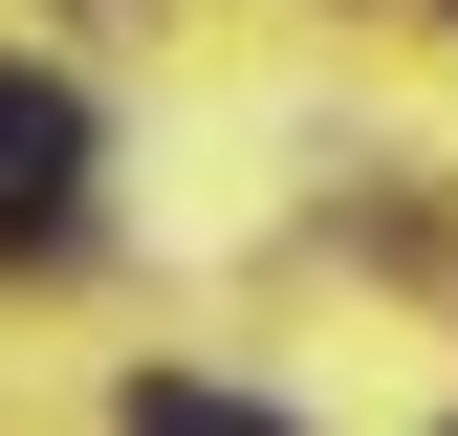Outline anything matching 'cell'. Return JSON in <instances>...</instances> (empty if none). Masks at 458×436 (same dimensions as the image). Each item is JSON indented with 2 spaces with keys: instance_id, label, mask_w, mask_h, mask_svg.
Instances as JSON below:
<instances>
[{
  "instance_id": "1",
  "label": "cell",
  "mask_w": 458,
  "mask_h": 436,
  "mask_svg": "<svg viewBox=\"0 0 458 436\" xmlns=\"http://www.w3.org/2000/svg\"><path fill=\"white\" fill-rule=\"evenodd\" d=\"M66 218H88V88L0 66V262H44Z\"/></svg>"
},
{
  "instance_id": "2",
  "label": "cell",
  "mask_w": 458,
  "mask_h": 436,
  "mask_svg": "<svg viewBox=\"0 0 458 436\" xmlns=\"http://www.w3.org/2000/svg\"><path fill=\"white\" fill-rule=\"evenodd\" d=\"M131 436H284L262 393H197V371H131Z\"/></svg>"
}]
</instances>
